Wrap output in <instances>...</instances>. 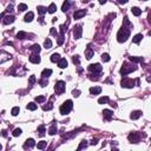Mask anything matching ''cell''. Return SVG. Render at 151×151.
Returning a JSON list of instances; mask_svg holds the SVG:
<instances>
[{"instance_id":"obj_1","label":"cell","mask_w":151,"mask_h":151,"mask_svg":"<svg viewBox=\"0 0 151 151\" xmlns=\"http://www.w3.org/2000/svg\"><path fill=\"white\" fill-rule=\"evenodd\" d=\"M130 31H131L130 28H126V27L122 26V28L117 33V40L119 43H125L128 40V38L130 37Z\"/></svg>"},{"instance_id":"obj_2","label":"cell","mask_w":151,"mask_h":151,"mask_svg":"<svg viewBox=\"0 0 151 151\" xmlns=\"http://www.w3.org/2000/svg\"><path fill=\"white\" fill-rule=\"evenodd\" d=\"M73 108V103H72V100H66L64 102V104L60 106V113L63 115V116H66V115H69L70 112H71V110Z\"/></svg>"},{"instance_id":"obj_3","label":"cell","mask_w":151,"mask_h":151,"mask_svg":"<svg viewBox=\"0 0 151 151\" xmlns=\"http://www.w3.org/2000/svg\"><path fill=\"white\" fill-rule=\"evenodd\" d=\"M136 70H137V67H136L135 65H131V64H129V63H124L123 66H122V69H120V75L126 76L128 73L132 72V71H136Z\"/></svg>"},{"instance_id":"obj_4","label":"cell","mask_w":151,"mask_h":151,"mask_svg":"<svg viewBox=\"0 0 151 151\" xmlns=\"http://www.w3.org/2000/svg\"><path fill=\"white\" fill-rule=\"evenodd\" d=\"M54 91H55V93H57V95H62V93H64V91H65V82H63V80L57 82V83H55V85H54Z\"/></svg>"},{"instance_id":"obj_5","label":"cell","mask_w":151,"mask_h":151,"mask_svg":"<svg viewBox=\"0 0 151 151\" xmlns=\"http://www.w3.org/2000/svg\"><path fill=\"white\" fill-rule=\"evenodd\" d=\"M135 83H136V80H133V79H130V78H123L120 85H122V87L132 89V87L135 86Z\"/></svg>"},{"instance_id":"obj_6","label":"cell","mask_w":151,"mask_h":151,"mask_svg":"<svg viewBox=\"0 0 151 151\" xmlns=\"http://www.w3.org/2000/svg\"><path fill=\"white\" fill-rule=\"evenodd\" d=\"M87 70H89L90 72H92V73H100V72H102V70H103V66L99 64V63H96V64L89 65Z\"/></svg>"},{"instance_id":"obj_7","label":"cell","mask_w":151,"mask_h":151,"mask_svg":"<svg viewBox=\"0 0 151 151\" xmlns=\"http://www.w3.org/2000/svg\"><path fill=\"white\" fill-rule=\"evenodd\" d=\"M82 34H83L82 25L75 26V28H73V37H75V39H80V38H82Z\"/></svg>"},{"instance_id":"obj_8","label":"cell","mask_w":151,"mask_h":151,"mask_svg":"<svg viewBox=\"0 0 151 151\" xmlns=\"http://www.w3.org/2000/svg\"><path fill=\"white\" fill-rule=\"evenodd\" d=\"M128 138L131 143H138L140 140V135L139 132H131L129 136H128Z\"/></svg>"},{"instance_id":"obj_9","label":"cell","mask_w":151,"mask_h":151,"mask_svg":"<svg viewBox=\"0 0 151 151\" xmlns=\"http://www.w3.org/2000/svg\"><path fill=\"white\" fill-rule=\"evenodd\" d=\"M34 145H35L34 139H33V138H28V139H26V142L24 143V149H32Z\"/></svg>"},{"instance_id":"obj_10","label":"cell","mask_w":151,"mask_h":151,"mask_svg":"<svg viewBox=\"0 0 151 151\" xmlns=\"http://www.w3.org/2000/svg\"><path fill=\"white\" fill-rule=\"evenodd\" d=\"M85 14H86V11H85V10H78V11H76L75 13H73V18H75V19H80V18H83Z\"/></svg>"},{"instance_id":"obj_11","label":"cell","mask_w":151,"mask_h":151,"mask_svg":"<svg viewBox=\"0 0 151 151\" xmlns=\"http://www.w3.org/2000/svg\"><path fill=\"white\" fill-rule=\"evenodd\" d=\"M103 116H104V118L108 119V120H111V118L113 117V111H111V110H108V109H105L104 111H103Z\"/></svg>"},{"instance_id":"obj_12","label":"cell","mask_w":151,"mask_h":151,"mask_svg":"<svg viewBox=\"0 0 151 151\" xmlns=\"http://www.w3.org/2000/svg\"><path fill=\"white\" fill-rule=\"evenodd\" d=\"M40 57L38 55V54H35V53H33L32 55H30V62L32 63V64H39L40 63Z\"/></svg>"},{"instance_id":"obj_13","label":"cell","mask_w":151,"mask_h":151,"mask_svg":"<svg viewBox=\"0 0 151 151\" xmlns=\"http://www.w3.org/2000/svg\"><path fill=\"white\" fill-rule=\"evenodd\" d=\"M14 20H15V18H14L13 15H5L2 22H4L5 25H10V24H12V22H14Z\"/></svg>"},{"instance_id":"obj_14","label":"cell","mask_w":151,"mask_h":151,"mask_svg":"<svg viewBox=\"0 0 151 151\" xmlns=\"http://www.w3.org/2000/svg\"><path fill=\"white\" fill-rule=\"evenodd\" d=\"M93 54H95V52H93V50L91 48V45H89L87 48L85 50V57H86V59H91V58L93 57Z\"/></svg>"},{"instance_id":"obj_15","label":"cell","mask_w":151,"mask_h":151,"mask_svg":"<svg viewBox=\"0 0 151 151\" xmlns=\"http://www.w3.org/2000/svg\"><path fill=\"white\" fill-rule=\"evenodd\" d=\"M100 92H102V87H99V86L90 87V93H91V95H93V96H97V95H99Z\"/></svg>"},{"instance_id":"obj_16","label":"cell","mask_w":151,"mask_h":151,"mask_svg":"<svg viewBox=\"0 0 151 151\" xmlns=\"http://www.w3.org/2000/svg\"><path fill=\"white\" fill-rule=\"evenodd\" d=\"M30 50L32 51L33 53L35 54H39V52H40V50H41V47L38 45V44H34V45H32L31 47H30Z\"/></svg>"},{"instance_id":"obj_17","label":"cell","mask_w":151,"mask_h":151,"mask_svg":"<svg viewBox=\"0 0 151 151\" xmlns=\"http://www.w3.org/2000/svg\"><path fill=\"white\" fill-rule=\"evenodd\" d=\"M57 131H58V128H57V124L53 122V124L51 125V128L48 129V133L51 135V136H54L55 133H57Z\"/></svg>"},{"instance_id":"obj_18","label":"cell","mask_w":151,"mask_h":151,"mask_svg":"<svg viewBox=\"0 0 151 151\" xmlns=\"http://www.w3.org/2000/svg\"><path fill=\"white\" fill-rule=\"evenodd\" d=\"M70 6H71V1H70V0H65L64 4H63V6H62V11H63V12L69 11Z\"/></svg>"},{"instance_id":"obj_19","label":"cell","mask_w":151,"mask_h":151,"mask_svg":"<svg viewBox=\"0 0 151 151\" xmlns=\"http://www.w3.org/2000/svg\"><path fill=\"white\" fill-rule=\"evenodd\" d=\"M33 18H34V14H33V12H28V13L25 15L24 20H25L26 22H31L33 20Z\"/></svg>"},{"instance_id":"obj_20","label":"cell","mask_w":151,"mask_h":151,"mask_svg":"<svg viewBox=\"0 0 151 151\" xmlns=\"http://www.w3.org/2000/svg\"><path fill=\"white\" fill-rule=\"evenodd\" d=\"M123 26H124V27H126V28H130V30L133 27V25L129 21L128 17H125V18H124V20H123Z\"/></svg>"},{"instance_id":"obj_21","label":"cell","mask_w":151,"mask_h":151,"mask_svg":"<svg viewBox=\"0 0 151 151\" xmlns=\"http://www.w3.org/2000/svg\"><path fill=\"white\" fill-rule=\"evenodd\" d=\"M51 75H52V70H51V69H45L43 72H41V77H43V78H48Z\"/></svg>"},{"instance_id":"obj_22","label":"cell","mask_w":151,"mask_h":151,"mask_svg":"<svg viewBox=\"0 0 151 151\" xmlns=\"http://www.w3.org/2000/svg\"><path fill=\"white\" fill-rule=\"evenodd\" d=\"M58 66H59L60 69H65V67H67V60L64 59V58H60V60L58 62Z\"/></svg>"},{"instance_id":"obj_23","label":"cell","mask_w":151,"mask_h":151,"mask_svg":"<svg viewBox=\"0 0 151 151\" xmlns=\"http://www.w3.org/2000/svg\"><path fill=\"white\" fill-rule=\"evenodd\" d=\"M140 116H142V111H133V112H131V115H130L131 119H138Z\"/></svg>"},{"instance_id":"obj_24","label":"cell","mask_w":151,"mask_h":151,"mask_svg":"<svg viewBox=\"0 0 151 151\" xmlns=\"http://www.w3.org/2000/svg\"><path fill=\"white\" fill-rule=\"evenodd\" d=\"M142 39H143V34H140V33H138V34H136L135 37H133V39H132V41L135 44H138L142 41Z\"/></svg>"},{"instance_id":"obj_25","label":"cell","mask_w":151,"mask_h":151,"mask_svg":"<svg viewBox=\"0 0 151 151\" xmlns=\"http://www.w3.org/2000/svg\"><path fill=\"white\" fill-rule=\"evenodd\" d=\"M131 12H132V14L136 15V17H139L140 14H142V10L138 8V7H132V8H131Z\"/></svg>"},{"instance_id":"obj_26","label":"cell","mask_w":151,"mask_h":151,"mask_svg":"<svg viewBox=\"0 0 151 151\" xmlns=\"http://www.w3.org/2000/svg\"><path fill=\"white\" fill-rule=\"evenodd\" d=\"M47 146V142H45V140H41V142H38V144H37V148L39 149V150H43Z\"/></svg>"},{"instance_id":"obj_27","label":"cell","mask_w":151,"mask_h":151,"mask_svg":"<svg viewBox=\"0 0 151 151\" xmlns=\"http://www.w3.org/2000/svg\"><path fill=\"white\" fill-rule=\"evenodd\" d=\"M60 60V54L59 53H53L51 55V62L52 63H57V62H59Z\"/></svg>"},{"instance_id":"obj_28","label":"cell","mask_w":151,"mask_h":151,"mask_svg":"<svg viewBox=\"0 0 151 151\" xmlns=\"http://www.w3.org/2000/svg\"><path fill=\"white\" fill-rule=\"evenodd\" d=\"M38 132H39L38 135H39L40 137H44V136H45V132H46L45 126H44V125H39V126H38Z\"/></svg>"},{"instance_id":"obj_29","label":"cell","mask_w":151,"mask_h":151,"mask_svg":"<svg viewBox=\"0 0 151 151\" xmlns=\"http://www.w3.org/2000/svg\"><path fill=\"white\" fill-rule=\"evenodd\" d=\"M44 47H45L46 50L52 48V41H51V39H46V40H45V43H44Z\"/></svg>"},{"instance_id":"obj_30","label":"cell","mask_w":151,"mask_h":151,"mask_svg":"<svg viewBox=\"0 0 151 151\" xmlns=\"http://www.w3.org/2000/svg\"><path fill=\"white\" fill-rule=\"evenodd\" d=\"M27 37V33L24 32V31H20V32H18V34H17V38L19 39V40H22V39H25Z\"/></svg>"},{"instance_id":"obj_31","label":"cell","mask_w":151,"mask_h":151,"mask_svg":"<svg viewBox=\"0 0 151 151\" xmlns=\"http://www.w3.org/2000/svg\"><path fill=\"white\" fill-rule=\"evenodd\" d=\"M37 10H38V13H39L40 15H44V14L47 12V8H46V7H44V6H38V7H37Z\"/></svg>"},{"instance_id":"obj_32","label":"cell","mask_w":151,"mask_h":151,"mask_svg":"<svg viewBox=\"0 0 151 151\" xmlns=\"http://www.w3.org/2000/svg\"><path fill=\"white\" fill-rule=\"evenodd\" d=\"M26 108H27V110H31V111H34V110H37V104L35 103H28L27 105H26Z\"/></svg>"},{"instance_id":"obj_33","label":"cell","mask_w":151,"mask_h":151,"mask_svg":"<svg viewBox=\"0 0 151 151\" xmlns=\"http://www.w3.org/2000/svg\"><path fill=\"white\" fill-rule=\"evenodd\" d=\"M58 37V40H57V44L60 46V45H63L64 44V40H65V38H64V34H59V35H57Z\"/></svg>"},{"instance_id":"obj_34","label":"cell","mask_w":151,"mask_h":151,"mask_svg":"<svg viewBox=\"0 0 151 151\" xmlns=\"http://www.w3.org/2000/svg\"><path fill=\"white\" fill-rule=\"evenodd\" d=\"M55 11H57V6H55V4H51V5L48 6V8H47V12H48V13H54Z\"/></svg>"},{"instance_id":"obj_35","label":"cell","mask_w":151,"mask_h":151,"mask_svg":"<svg viewBox=\"0 0 151 151\" xmlns=\"http://www.w3.org/2000/svg\"><path fill=\"white\" fill-rule=\"evenodd\" d=\"M108 102H109V97H108V96L100 97L99 99H98V103H99V104H106Z\"/></svg>"},{"instance_id":"obj_36","label":"cell","mask_w":151,"mask_h":151,"mask_svg":"<svg viewBox=\"0 0 151 151\" xmlns=\"http://www.w3.org/2000/svg\"><path fill=\"white\" fill-rule=\"evenodd\" d=\"M129 59L132 62V63H139V62H143V58H140V57H130Z\"/></svg>"},{"instance_id":"obj_37","label":"cell","mask_w":151,"mask_h":151,"mask_svg":"<svg viewBox=\"0 0 151 151\" xmlns=\"http://www.w3.org/2000/svg\"><path fill=\"white\" fill-rule=\"evenodd\" d=\"M19 112H20V109L18 108V106H14V108L12 109V111H11L12 116H18V115H19Z\"/></svg>"},{"instance_id":"obj_38","label":"cell","mask_w":151,"mask_h":151,"mask_svg":"<svg viewBox=\"0 0 151 151\" xmlns=\"http://www.w3.org/2000/svg\"><path fill=\"white\" fill-rule=\"evenodd\" d=\"M26 10H27V5L26 4H19L18 5V11L24 12V11H26Z\"/></svg>"},{"instance_id":"obj_39","label":"cell","mask_w":151,"mask_h":151,"mask_svg":"<svg viewBox=\"0 0 151 151\" xmlns=\"http://www.w3.org/2000/svg\"><path fill=\"white\" fill-rule=\"evenodd\" d=\"M87 140H82L80 142V144H79V146H78V150H82V149H84V148H86L87 146Z\"/></svg>"},{"instance_id":"obj_40","label":"cell","mask_w":151,"mask_h":151,"mask_svg":"<svg viewBox=\"0 0 151 151\" xmlns=\"http://www.w3.org/2000/svg\"><path fill=\"white\" fill-rule=\"evenodd\" d=\"M102 60H103L104 63H108V62H110V55H109L108 53H103V54H102Z\"/></svg>"},{"instance_id":"obj_41","label":"cell","mask_w":151,"mask_h":151,"mask_svg":"<svg viewBox=\"0 0 151 151\" xmlns=\"http://www.w3.org/2000/svg\"><path fill=\"white\" fill-rule=\"evenodd\" d=\"M72 62H73V64L79 65V63H80V59H79V55H78V54H76V55L72 57Z\"/></svg>"},{"instance_id":"obj_42","label":"cell","mask_w":151,"mask_h":151,"mask_svg":"<svg viewBox=\"0 0 151 151\" xmlns=\"http://www.w3.org/2000/svg\"><path fill=\"white\" fill-rule=\"evenodd\" d=\"M39 84L41 85L43 87H45L47 84H48V80H47V78H43V79H40L39 80Z\"/></svg>"},{"instance_id":"obj_43","label":"cell","mask_w":151,"mask_h":151,"mask_svg":"<svg viewBox=\"0 0 151 151\" xmlns=\"http://www.w3.org/2000/svg\"><path fill=\"white\" fill-rule=\"evenodd\" d=\"M43 109H44V111H48V110L53 109V105H52V103H47V105H44Z\"/></svg>"},{"instance_id":"obj_44","label":"cell","mask_w":151,"mask_h":151,"mask_svg":"<svg viewBox=\"0 0 151 151\" xmlns=\"http://www.w3.org/2000/svg\"><path fill=\"white\" fill-rule=\"evenodd\" d=\"M46 100V98L44 97V96H38V97H35V102L37 103H44Z\"/></svg>"},{"instance_id":"obj_45","label":"cell","mask_w":151,"mask_h":151,"mask_svg":"<svg viewBox=\"0 0 151 151\" xmlns=\"http://www.w3.org/2000/svg\"><path fill=\"white\" fill-rule=\"evenodd\" d=\"M21 129H15L14 130V131H13V136H14V137H18V136H20V135H21Z\"/></svg>"},{"instance_id":"obj_46","label":"cell","mask_w":151,"mask_h":151,"mask_svg":"<svg viewBox=\"0 0 151 151\" xmlns=\"http://www.w3.org/2000/svg\"><path fill=\"white\" fill-rule=\"evenodd\" d=\"M72 96H73V97H79V96H80V91H79V90H73V91H72Z\"/></svg>"},{"instance_id":"obj_47","label":"cell","mask_w":151,"mask_h":151,"mask_svg":"<svg viewBox=\"0 0 151 151\" xmlns=\"http://www.w3.org/2000/svg\"><path fill=\"white\" fill-rule=\"evenodd\" d=\"M34 82H35V77H34V76H31V77H30V80H28V84H30V85H33Z\"/></svg>"},{"instance_id":"obj_48","label":"cell","mask_w":151,"mask_h":151,"mask_svg":"<svg viewBox=\"0 0 151 151\" xmlns=\"http://www.w3.org/2000/svg\"><path fill=\"white\" fill-rule=\"evenodd\" d=\"M50 33H51L52 35H55V37L58 35V32H57V30H55L54 27H52V28H51V31H50Z\"/></svg>"},{"instance_id":"obj_49","label":"cell","mask_w":151,"mask_h":151,"mask_svg":"<svg viewBox=\"0 0 151 151\" xmlns=\"http://www.w3.org/2000/svg\"><path fill=\"white\" fill-rule=\"evenodd\" d=\"M59 28H60V34H65V31H66V28H65V25H62Z\"/></svg>"},{"instance_id":"obj_50","label":"cell","mask_w":151,"mask_h":151,"mask_svg":"<svg viewBox=\"0 0 151 151\" xmlns=\"http://www.w3.org/2000/svg\"><path fill=\"white\" fill-rule=\"evenodd\" d=\"M98 143V139L97 138H95V139H92V142H91V145H96Z\"/></svg>"},{"instance_id":"obj_51","label":"cell","mask_w":151,"mask_h":151,"mask_svg":"<svg viewBox=\"0 0 151 151\" xmlns=\"http://www.w3.org/2000/svg\"><path fill=\"white\" fill-rule=\"evenodd\" d=\"M118 1V4H120V5H123V4H126L128 2V0H117Z\"/></svg>"},{"instance_id":"obj_52","label":"cell","mask_w":151,"mask_h":151,"mask_svg":"<svg viewBox=\"0 0 151 151\" xmlns=\"http://www.w3.org/2000/svg\"><path fill=\"white\" fill-rule=\"evenodd\" d=\"M7 12H12L13 11V6L12 5H10V6H7V10H6Z\"/></svg>"},{"instance_id":"obj_53","label":"cell","mask_w":151,"mask_h":151,"mask_svg":"<svg viewBox=\"0 0 151 151\" xmlns=\"http://www.w3.org/2000/svg\"><path fill=\"white\" fill-rule=\"evenodd\" d=\"M1 136H2V137H7V133H6V131H5V130H2V131H1Z\"/></svg>"},{"instance_id":"obj_54","label":"cell","mask_w":151,"mask_h":151,"mask_svg":"<svg viewBox=\"0 0 151 151\" xmlns=\"http://www.w3.org/2000/svg\"><path fill=\"white\" fill-rule=\"evenodd\" d=\"M110 105H111V106H113V108H115V109L117 108V104H116V103H111Z\"/></svg>"},{"instance_id":"obj_55","label":"cell","mask_w":151,"mask_h":151,"mask_svg":"<svg viewBox=\"0 0 151 151\" xmlns=\"http://www.w3.org/2000/svg\"><path fill=\"white\" fill-rule=\"evenodd\" d=\"M83 1H84V2H89L90 0H83Z\"/></svg>"},{"instance_id":"obj_56","label":"cell","mask_w":151,"mask_h":151,"mask_svg":"<svg viewBox=\"0 0 151 151\" xmlns=\"http://www.w3.org/2000/svg\"><path fill=\"white\" fill-rule=\"evenodd\" d=\"M1 149H2V146H1V144H0V150H1Z\"/></svg>"},{"instance_id":"obj_57","label":"cell","mask_w":151,"mask_h":151,"mask_svg":"<svg viewBox=\"0 0 151 151\" xmlns=\"http://www.w3.org/2000/svg\"><path fill=\"white\" fill-rule=\"evenodd\" d=\"M140 1H146V0H140Z\"/></svg>"}]
</instances>
